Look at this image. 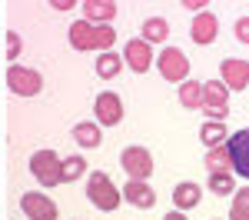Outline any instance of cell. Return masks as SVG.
<instances>
[{
  "label": "cell",
  "instance_id": "6da1fadb",
  "mask_svg": "<svg viewBox=\"0 0 249 220\" xmlns=\"http://www.w3.org/2000/svg\"><path fill=\"white\" fill-rule=\"evenodd\" d=\"M87 197H90V203H93L96 210H116L120 203H123V194L116 190V183L103 170H93L90 174V183H87Z\"/></svg>",
  "mask_w": 249,
  "mask_h": 220
},
{
  "label": "cell",
  "instance_id": "7a4b0ae2",
  "mask_svg": "<svg viewBox=\"0 0 249 220\" xmlns=\"http://www.w3.org/2000/svg\"><path fill=\"white\" fill-rule=\"evenodd\" d=\"M153 63L160 67V77L170 80V83L190 80V60H186V54L179 47H163L160 50V60H153Z\"/></svg>",
  "mask_w": 249,
  "mask_h": 220
},
{
  "label": "cell",
  "instance_id": "3957f363",
  "mask_svg": "<svg viewBox=\"0 0 249 220\" xmlns=\"http://www.w3.org/2000/svg\"><path fill=\"white\" fill-rule=\"evenodd\" d=\"M7 87L17 97H37L40 90H43V77H40L37 70L23 67V63H10L7 67Z\"/></svg>",
  "mask_w": 249,
  "mask_h": 220
},
{
  "label": "cell",
  "instance_id": "277c9868",
  "mask_svg": "<svg viewBox=\"0 0 249 220\" xmlns=\"http://www.w3.org/2000/svg\"><path fill=\"white\" fill-rule=\"evenodd\" d=\"M120 167L126 170V177L130 180H146L153 177V157H150V150L146 147H136V143H130L123 154H120Z\"/></svg>",
  "mask_w": 249,
  "mask_h": 220
},
{
  "label": "cell",
  "instance_id": "5b68a950",
  "mask_svg": "<svg viewBox=\"0 0 249 220\" xmlns=\"http://www.w3.org/2000/svg\"><path fill=\"white\" fill-rule=\"evenodd\" d=\"M30 174L40 187H57L60 183V157L53 150H37L30 157Z\"/></svg>",
  "mask_w": 249,
  "mask_h": 220
},
{
  "label": "cell",
  "instance_id": "8992f818",
  "mask_svg": "<svg viewBox=\"0 0 249 220\" xmlns=\"http://www.w3.org/2000/svg\"><path fill=\"white\" fill-rule=\"evenodd\" d=\"M20 207H23L27 220H57L60 217L53 197H47V194H40V190H27V194L20 197Z\"/></svg>",
  "mask_w": 249,
  "mask_h": 220
},
{
  "label": "cell",
  "instance_id": "52a82bcc",
  "mask_svg": "<svg viewBox=\"0 0 249 220\" xmlns=\"http://www.w3.org/2000/svg\"><path fill=\"white\" fill-rule=\"evenodd\" d=\"M226 150H230V163H232V177L249 180V127L246 130H236L226 137Z\"/></svg>",
  "mask_w": 249,
  "mask_h": 220
},
{
  "label": "cell",
  "instance_id": "ba28073f",
  "mask_svg": "<svg viewBox=\"0 0 249 220\" xmlns=\"http://www.w3.org/2000/svg\"><path fill=\"white\" fill-rule=\"evenodd\" d=\"M123 63L133 70V74H146L150 67H153V47L146 43V40H126V47H123Z\"/></svg>",
  "mask_w": 249,
  "mask_h": 220
},
{
  "label": "cell",
  "instance_id": "9c48e42d",
  "mask_svg": "<svg viewBox=\"0 0 249 220\" xmlns=\"http://www.w3.org/2000/svg\"><path fill=\"white\" fill-rule=\"evenodd\" d=\"M93 117L100 127H116L123 120V103H120V97H116L113 90H103L93 100Z\"/></svg>",
  "mask_w": 249,
  "mask_h": 220
},
{
  "label": "cell",
  "instance_id": "30bf717a",
  "mask_svg": "<svg viewBox=\"0 0 249 220\" xmlns=\"http://www.w3.org/2000/svg\"><path fill=\"white\" fill-rule=\"evenodd\" d=\"M219 74H223V83L226 90H246L249 87V60H223L219 63Z\"/></svg>",
  "mask_w": 249,
  "mask_h": 220
},
{
  "label": "cell",
  "instance_id": "8fae6325",
  "mask_svg": "<svg viewBox=\"0 0 249 220\" xmlns=\"http://www.w3.org/2000/svg\"><path fill=\"white\" fill-rule=\"evenodd\" d=\"M190 37H193V43H199V47H210L213 40L219 37V20L213 17L210 10L196 14V17H193V27H190Z\"/></svg>",
  "mask_w": 249,
  "mask_h": 220
},
{
  "label": "cell",
  "instance_id": "7c38bea8",
  "mask_svg": "<svg viewBox=\"0 0 249 220\" xmlns=\"http://www.w3.org/2000/svg\"><path fill=\"white\" fill-rule=\"evenodd\" d=\"M80 10H83V20L93 23V27H103V23H110L120 14V7H116L113 0H83Z\"/></svg>",
  "mask_w": 249,
  "mask_h": 220
},
{
  "label": "cell",
  "instance_id": "4fadbf2b",
  "mask_svg": "<svg viewBox=\"0 0 249 220\" xmlns=\"http://www.w3.org/2000/svg\"><path fill=\"white\" fill-rule=\"evenodd\" d=\"M120 194H123L126 203H133V207H140V210H150V207L156 203V190L150 187V183H143V180H130Z\"/></svg>",
  "mask_w": 249,
  "mask_h": 220
},
{
  "label": "cell",
  "instance_id": "5bb4252c",
  "mask_svg": "<svg viewBox=\"0 0 249 220\" xmlns=\"http://www.w3.org/2000/svg\"><path fill=\"white\" fill-rule=\"evenodd\" d=\"M230 90L223 80H206L203 83V114L206 110H230Z\"/></svg>",
  "mask_w": 249,
  "mask_h": 220
},
{
  "label": "cell",
  "instance_id": "9a60e30c",
  "mask_svg": "<svg viewBox=\"0 0 249 220\" xmlns=\"http://www.w3.org/2000/svg\"><path fill=\"white\" fill-rule=\"evenodd\" d=\"M199 200H203L199 183H193V180L176 183V190H173V203H176V210H179V214H186V210H193V207H199Z\"/></svg>",
  "mask_w": 249,
  "mask_h": 220
},
{
  "label": "cell",
  "instance_id": "2e32d148",
  "mask_svg": "<svg viewBox=\"0 0 249 220\" xmlns=\"http://www.w3.org/2000/svg\"><path fill=\"white\" fill-rule=\"evenodd\" d=\"M70 47L73 50H96V27L87 20H77L70 27Z\"/></svg>",
  "mask_w": 249,
  "mask_h": 220
},
{
  "label": "cell",
  "instance_id": "e0dca14e",
  "mask_svg": "<svg viewBox=\"0 0 249 220\" xmlns=\"http://www.w3.org/2000/svg\"><path fill=\"white\" fill-rule=\"evenodd\" d=\"M140 40H146L150 47L153 43H163V40H170V23L163 17H146L143 20V30H140Z\"/></svg>",
  "mask_w": 249,
  "mask_h": 220
},
{
  "label": "cell",
  "instance_id": "ac0fdd59",
  "mask_svg": "<svg viewBox=\"0 0 249 220\" xmlns=\"http://www.w3.org/2000/svg\"><path fill=\"white\" fill-rule=\"evenodd\" d=\"M73 140H77L80 147H100L103 143V134H100V123L96 120H80L77 127H73Z\"/></svg>",
  "mask_w": 249,
  "mask_h": 220
},
{
  "label": "cell",
  "instance_id": "d6986e66",
  "mask_svg": "<svg viewBox=\"0 0 249 220\" xmlns=\"http://www.w3.org/2000/svg\"><path fill=\"white\" fill-rule=\"evenodd\" d=\"M206 170L210 174H232V163H230V150H226V143H219V147H210L206 150Z\"/></svg>",
  "mask_w": 249,
  "mask_h": 220
},
{
  "label": "cell",
  "instance_id": "ffe728a7",
  "mask_svg": "<svg viewBox=\"0 0 249 220\" xmlns=\"http://www.w3.org/2000/svg\"><path fill=\"white\" fill-rule=\"evenodd\" d=\"M87 170H90V167H87V160L80 157V154L60 160V183H73V180H80Z\"/></svg>",
  "mask_w": 249,
  "mask_h": 220
},
{
  "label": "cell",
  "instance_id": "44dd1931",
  "mask_svg": "<svg viewBox=\"0 0 249 220\" xmlns=\"http://www.w3.org/2000/svg\"><path fill=\"white\" fill-rule=\"evenodd\" d=\"M179 103H183L186 110L203 107V83H199V80H183V83H179Z\"/></svg>",
  "mask_w": 249,
  "mask_h": 220
},
{
  "label": "cell",
  "instance_id": "7402d4cb",
  "mask_svg": "<svg viewBox=\"0 0 249 220\" xmlns=\"http://www.w3.org/2000/svg\"><path fill=\"white\" fill-rule=\"evenodd\" d=\"M120 70H123V57H120V54H113V50L100 54V60H96V74H100L103 80H113Z\"/></svg>",
  "mask_w": 249,
  "mask_h": 220
},
{
  "label": "cell",
  "instance_id": "603a6c76",
  "mask_svg": "<svg viewBox=\"0 0 249 220\" xmlns=\"http://www.w3.org/2000/svg\"><path fill=\"white\" fill-rule=\"evenodd\" d=\"M210 190H213V197H232L236 194V177L230 170L226 174H210Z\"/></svg>",
  "mask_w": 249,
  "mask_h": 220
},
{
  "label": "cell",
  "instance_id": "cb8c5ba5",
  "mask_svg": "<svg viewBox=\"0 0 249 220\" xmlns=\"http://www.w3.org/2000/svg\"><path fill=\"white\" fill-rule=\"evenodd\" d=\"M226 127L223 123H213V120H206L203 127H199V140L206 143V147H219V143H226Z\"/></svg>",
  "mask_w": 249,
  "mask_h": 220
},
{
  "label": "cell",
  "instance_id": "d4e9b609",
  "mask_svg": "<svg viewBox=\"0 0 249 220\" xmlns=\"http://www.w3.org/2000/svg\"><path fill=\"white\" fill-rule=\"evenodd\" d=\"M230 220H249V187H239L230 203Z\"/></svg>",
  "mask_w": 249,
  "mask_h": 220
},
{
  "label": "cell",
  "instance_id": "484cf974",
  "mask_svg": "<svg viewBox=\"0 0 249 220\" xmlns=\"http://www.w3.org/2000/svg\"><path fill=\"white\" fill-rule=\"evenodd\" d=\"M20 47H23V43H20V34H7V57L17 60L20 57Z\"/></svg>",
  "mask_w": 249,
  "mask_h": 220
},
{
  "label": "cell",
  "instance_id": "4316f807",
  "mask_svg": "<svg viewBox=\"0 0 249 220\" xmlns=\"http://www.w3.org/2000/svg\"><path fill=\"white\" fill-rule=\"evenodd\" d=\"M232 34H236V40H243V43H249V17H239V20H236Z\"/></svg>",
  "mask_w": 249,
  "mask_h": 220
},
{
  "label": "cell",
  "instance_id": "83f0119b",
  "mask_svg": "<svg viewBox=\"0 0 249 220\" xmlns=\"http://www.w3.org/2000/svg\"><path fill=\"white\" fill-rule=\"evenodd\" d=\"M183 10H206V0H183Z\"/></svg>",
  "mask_w": 249,
  "mask_h": 220
},
{
  "label": "cell",
  "instance_id": "f1b7e54d",
  "mask_svg": "<svg viewBox=\"0 0 249 220\" xmlns=\"http://www.w3.org/2000/svg\"><path fill=\"white\" fill-rule=\"evenodd\" d=\"M50 7H53V10H73L77 3H73V0H53Z\"/></svg>",
  "mask_w": 249,
  "mask_h": 220
},
{
  "label": "cell",
  "instance_id": "f546056e",
  "mask_svg": "<svg viewBox=\"0 0 249 220\" xmlns=\"http://www.w3.org/2000/svg\"><path fill=\"white\" fill-rule=\"evenodd\" d=\"M163 220H186V214H179V210H170V214H166Z\"/></svg>",
  "mask_w": 249,
  "mask_h": 220
},
{
  "label": "cell",
  "instance_id": "4dcf8cb0",
  "mask_svg": "<svg viewBox=\"0 0 249 220\" xmlns=\"http://www.w3.org/2000/svg\"><path fill=\"white\" fill-rule=\"evenodd\" d=\"M77 220H83V217H77Z\"/></svg>",
  "mask_w": 249,
  "mask_h": 220
}]
</instances>
